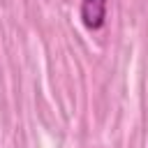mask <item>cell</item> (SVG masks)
Masks as SVG:
<instances>
[{
    "instance_id": "6da1fadb",
    "label": "cell",
    "mask_w": 148,
    "mask_h": 148,
    "mask_svg": "<svg viewBox=\"0 0 148 148\" xmlns=\"http://www.w3.org/2000/svg\"><path fill=\"white\" fill-rule=\"evenodd\" d=\"M106 18V0H81V21L88 30H99Z\"/></svg>"
}]
</instances>
